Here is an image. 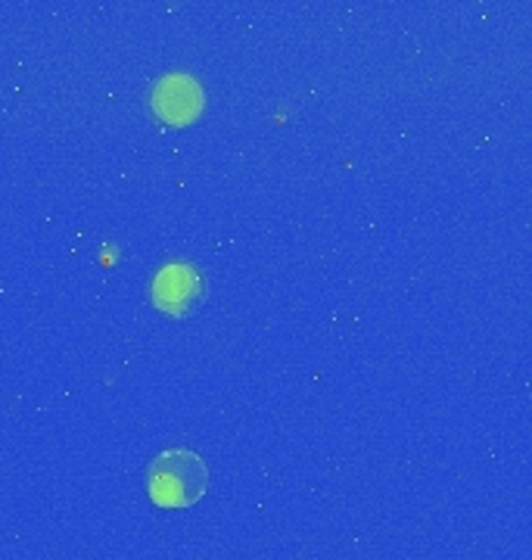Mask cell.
I'll return each mask as SVG.
<instances>
[{
  "label": "cell",
  "instance_id": "obj_1",
  "mask_svg": "<svg viewBox=\"0 0 532 560\" xmlns=\"http://www.w3.org/2000/svg\"><path fill=\"white\" fill-rule=\"evenodd\" d=\"M206 486H209L206 460L187 448L162 452L147 474L150 499L157 501L159 508H190L194 501L203 499Z\"/></svg>",
  "mask_w": 532,
  "mask_h": 560
},
{
  "label": "cell",
  "instance_id": "obj_2",
  "mask_svg": "<svg viewBox=\"0 0 532 560\" xmlns=\"http://www.w3.org/2000/svg\"><path fill=\"white\" fill-rule=\"evenodd\" d=\"M199 296V275L190 265H169L153 283V300L169 315H181Z\"/></svg>",
  "mask_w": 532,
  "mask_h": 560
},
{
  "label": "cell",
  "instance_id": "obj_3",
  "mask_svg": "<svg viewBox=\"0 0 532 560\" xmlns=\"http://www.w3.org/2000/svg\"><path fill=\"white\" fill-rule=\"evenodd\" d=\"M157 113L165 121H190L197 116V109L203 106V94H199L197 81L184 79V75H169V79L159 81L157 94Z\"/></svg>",
  "mask_w": 532,
  "mask_h": 560
}]
</instances>
